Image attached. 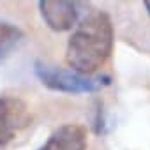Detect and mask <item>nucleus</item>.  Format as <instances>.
<instances>
[{"instance_id": "6", "label": "nucleus", "mask_w": 150, "mask_h": 150, "mask_svg": "<svg viewBox=\"0 0 150 150\" xmlns=\"http://www.w3.org/2000/svg\"><path fill=\"white\" fill-rule=\"evenodd\" d=\"M21 37H23V32L16 25L0 21V62L6 57H9V53L16 48Z\"/></svg>"}, {"instance_id": "3", "label": "nucleus", "mask_w": 150, "mask_h": 150, "mask_svg": "<svg viewBox=\"0 0 150 150\" xmlns=\"http://www.w3.org/2000/svg\"><path fill=\"white\" fill-rule=\"evenodd\" d=\"M34 125L28 104L16 96H0V150L11 148Z\"/></svg>"}, {"instance_id": "5", "label": "nucleus", "mask_w": 150, "mask_h": 150, "mask_svg": "<svg viewBox=\"0 0 150 150\" xmlns=\"http://www.w3.org/2000/svg\"><path fill=\"white\" fill-rule=\"evenodd\" d=\"M88 131L81 124H64L57 127L37 150H87Z\"/></svg>"}, {"instance_id": "1", "label": "nucleus", "mask_w": 150, "mask_h": 150, "mask_svg": "<svg viewBox=\"0 0 150 150\" xmlns=\"http://www.w3.org/2000/svg\"><path fill=\"white\" fill-rule=\"evenodd\" d=\"M115 42L113 21L104 11H94L76 25L65 46V64L71 71L87 76L104 67Z\"/></svg>"}, {"instance_id": "2", "label": "nucleus", "mask_w": 150, "mask_h": 150, "mask_svg": "<svg viewBox=\"0 0 150 150\" xmlns=\"http://www.w3.org/2000/svg\"><path fill=\"white\" fill-rule=\"evenodd\" d=\"M34 72L46 88L64 94H92L99 92L101 88L111 83L110 76H101V74L87 76V74H80L76 71L53 67L42 62H35Z\"/></svg>"}, {"instance_id": "4", "label": "nucleus", "mask_w": 150, "mask_h": 150, "mask_svg": "<svg viewBox=\"0 0 150 150\" xmlns=\"http://www.w3.org/2000/svg\"><path fill=\"white\" fill-rule=\"evenodd\" d=\"M39 13L51 30L67 32L76 28L80 18V4L69 0H41Z\"/></svg>"}]
</instances>
